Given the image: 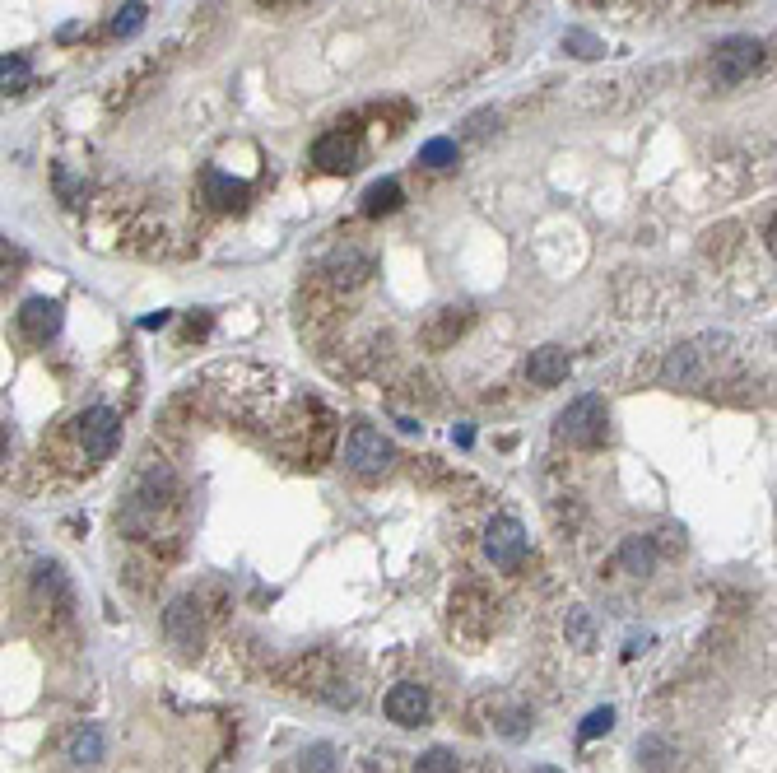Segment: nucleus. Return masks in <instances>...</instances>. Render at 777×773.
Instances as JSON below:
<instances>
[{"mask_svg": "<svg viewBox=\"0 0 777 773\" xmlns=\"http://www.w3.org/2000/svg\"><path fill=\"white\" fill-rule=\"evenodd\" d=\"M559 434L577 448H596L605 438V406L601 396H577L573 406L559 415Z\"/></svg>", "mask_w": 777, "mask_h": 773, "instance_id": "f257e3e1", "label": "nucleus"}, {"mask_svg": "<svg viewBox=\"0 0 777 773\" xmlns=\"http://www.w3.org/2000/svg\"><path fill=\"white\" fill-rule=\"evenodd\" d=\"M345 462L354 475H382L391 466V443L377 434L373 424H354L345 443Z\"/></svg>", "mask_w": 777, "mask_h": 773, "instance_id": "f03ea898", "label": "nucleus"}, {"mask_svg": "<svg viewBox=\"0 0 777 773\" xmlns=\"http://www.w3.org/2000/svg\"><path fill=\"white\" fill-rule=\"evenodd\" d=\"M759 56H764V47L754 38H726L722 47H717V56H712V80L722 84V89L750 80L754 66H759Z\"/></svg>", "mask_w": 777, "mask_h": 773, "instance_id": "7ed1b4c3", "label": "nucleus"}, {"mask_svg": "<svg viewBox=\"0 0 777 773\" xmlns=\"http://www.w3.org/2000/svg\"><path fill=\"white\" fill-rule=\"evenodd\" d=\"M117 443H121V420L112 415L108 406H94V410H84V420H80V452L89 457V462H108L112 452H117Z\"/></svg>", "mask_w": 777, "mask_h": 773, "instance_id": "20e7f679", "label": "nucleus"}, {"mask_svg": "<svg viewBox=\"0 0 777 773\" xmlns=\"http://www.w3.org/2000/svg\"><path fill=\"white\" fill-rule=\"evenodd\" d=\"M484 550H489V559H494L498 569H517L526 559V531L522 522H512V517H498L494 527H489V536H484Z\"/></svg>", "mask_w": 777, "mask_h": 773, "instance_id": "39448f33", "label": "nucleus"}, {"mask_svg": "<svg viewBox=\"0 0 777 773\" xmlns=\"http://www.w3.org/2000/svg\"><path fill=\"white\" fill-rule=\"evenodd\" d=\"M163 634L173 638V648L182 652H196L201 648V615H196V601H173L168 611H163Z\"/></svg>", "mask_w": 777, "mask_h": 773, "instance_id": "423d86ee", "label": "nucleus"}, {"mask_svg": "<svg viewBox=\"0 0 777 773\" xmlns=\"http://www.w3.org/2000/svg\"><path fill=\"white\" fill-rule=\"evenodd\" d=\"M387 718L396 727H419V722L429 718V690L424 685H396L387 694Z\"/></svg>", "mask_w": 777, "mask_h": 773, "instance_id": "0eeeda50", "label": "nucleus"}, {"mask_svg": "<svg viewBox=\"0 0 777 773\" xmlns=\"http://www.w3.org/2000/svg\"><path fill=\"white\" fill-rule=\"evenodd\" d=\"M354 159H359V145H354L345 131H331V136H322L312 145V163H317L322 173H349Z\"/></svg>", "mask_w": 777, "mask_h": 773, "instance_id": "6e6552de", "label": "nucleus"}, {"mask_svg": "<svg viewBox=\"0 0 777 773\" xmlns=\"http://www.w3.org/2000/svg\"><path fill=\"white\" fill-rule=\"evenodd\" d=\"M19 331H24L28 340H52L56 331H61V308H56L52 299H28L24 312H19Z\"/></svg>", "mask_w": 777, "mask_h": 773, "instance_id": "1a4fd4ad", "label": "nucleus"}, {"mask_svg": "<svg viewBox=\"0 0 777 773\" xmlns=\"http://www.w3.org/2000/svg\"><path fill=\"white\" fill-rule=\"evenodd\" d=\"M526 373H531V382H540V387H554V382L568 378V350H559V345H540V350H531Z\"/></svg>", "mask_w": 777, "mask_h": 773, "instance_id": "9d476101", "label": "nucleus"}, {"mask_svg": "<svg viewBox=\"0 0 777 773\" xmlns=\"http://www.w3.org/2000/svg\"><path fill=\"white\" fill-rule=\"evenodd\" d=\"M401 205V182L396 177H387V182H373V187L363 191V215H391Z\"/></svg>", "mask_w": 777, "mask_h": 773, "instance_id": "9b49d317", "label": "nucleus"}, {"mask_svg": "<svg viewBox=\"0 0 777 773\" xmlns=\"http://www.w3.org/2000/svg\"><path fill=\"white\" fill-rule=\"evenodd\" d=\"M461 326H466V312L443 308V312H438V322L424 331V345H429V350H443V345H452V340L461 336Z\"/></svg>", "mask_w": 777, "mask_h": 773, "instance_id": "f8f14e48", "label": "nucleus"}, {"mask_svg": "<svg viewBox=\"0 0 777 773\" xmlns=\"http://www.w3.org/2000/svg\"><path fill=\"white\" fill-rule=\"evenodd\" d=\"M619 564H624V573H652V564H657V555H652V541H643V536H629L624 541V550H619Z\"/></svg>", "mask_w": 777, "mask_h": 773, "instance_id": "ddd939ff", "label": "nucleus"}, {"mask_svg": "<svg viewBox=\"0 0 777 773\" xmlns=\"http://www.w3.org/2000/svg\"><path fill=\"white\" fill-rule=\"evenodd\" d=\"M70 760L75 764H98L103 760V732H98V727H80L75 741H70Z\"/></svg>", "mask_w": 777, "mask_h": 773, "instance_id": "4468645a", "label": "nucleus"}, {"mask_svg": "<svg viewBox=\"0 0 777 773\" xmlns=\"http://www.w3.org/2000/svg\"><path fill=\"white\" fill-rule=\"evenodd\" d=\"M205 187H210V196H215L219 205H238L242 196H247V187H242V182H233V177H224L219 168H210V173H205Z\"/></svg>", "mask_w": 777, "mask_h": 773, "instance_id": "2eb2a0df", "label": "nucleus"}, {"mask_svg": "<svg viewBox=\"0 0 777 773\" xmlns=\"http://www.w3.org/2000/svg\"><path fill=\"white\" fill-rule=\"evenodd\" d=\"M563 47H568L573 56H587V61L605 52L601 38H596V33H587V28H568V33H563Z\"/></svg>", "mask_w": 777, "mask_h": 773, "instance_id": "dca6fc26", "label": "nucleus"}, {"mask_svg": "<svg viewBox=\"0 0 777 773\" xmlns=\"http://www.w3.org/2000/svg\"><path fill=\"white\" fill-rule=\"evenodd\" d=\"M419 163H429V168H447V163H456V140H429L424 150H419Z\"/></svg>", "mask_w": 777, "mask_h": 773, "instance_id": "f3484780", "label": "nucleus"}, {"mask_svg": "<svg viewBox=\"0 0 777 773\" xmlns=\"http://www.w3.org/2000/svg\"><path fill=\"white\" fill-rule=\"evenodd\" d=\"M610 727H615V708H591L587 718H582V741H596V736L601 732H610Z\"/></svg>", "mask_w": 777, "mask_h": 773, "instance_id": "a211bd4d", "label": "nucleus"}, {"mask_svg": "<svg viewBox=\"0 0 777 773\" xmlns=\"http://www.w3.org/2000/svg\"><path fill=\"white\" fill-rule=\"evenodd\" d=\"M415 773H456V755L452 750H429V755H419Z\"/></svg>", "mask_w": 777, "mask_h": 773, "instance_id": "6ab92c4d", "label": "nucleus"}, {"mask_svg": "<svg viewBox=\"0 0 777 773\" xmlns=\"http://www.w3.org/2000/svg\"><path fill=\"white\" fill-rule=\"evenodd\" d=\"M303 773H335V750L331 746H312L303 755Z\"/></svg>", "mask_w": 777, "mask_h": 773, "instance_id": "aec40b11", "label": "nucleus"}, {"mask_svg": "<svg viewBox=\"0 0 777 773\" xmlns=\"http://www.w3.org/2000/svg\"><path fill=\"white\" fill-rule=\"evenodd\" d=\"M498 732L508 736V741H522V736H526V732H531V722H526V713H522V708H512L508 718L498 722Z\"/></svg>", "mask_w": 777, "mask_h": 773, "instance_id": "412c9836", "label": "nucleus"}, {"mask_svg": "<svg viewBox=\"0 0 777 773\" xmlns=\"http://www.w3.org/2000/svg\"><path fill=\"white\" fill-rule=\"evenodd\" d=\"M24 75H28L24 56H5V94H19V84H24Z\"/></svg>", "mask_w": 777, "mask_h": 773, "instance_id": "4be33fe9", "label": "nucleus"}, {"mask_svg": "<svg viewBox=\"0 0 777 773\" xmlns=\"http://www.w3.org/2000/svg\"><path fill=\"white\" fill-rule=\"evenodd\" d=\"M140 24H145V10H140V5H126V10L117 14V38H131Z\"/></svg>", "mask_w": 777, "mask_h": 773, "instance_id": "5701e85b", "label": "nucleus"}, {"mask_svg": "<svg viewBox=\"0 0 777 773\" xmlns=\"http://www.w3.org/2000/svg\"><path fill=\"white\" fill-rule=\"evenodd\" d=\"M256 5H266V10H284V5H294V0H256Z\"/></svg>", "mask_w": 777, "mask_h": 773, "instance_id": "b1692460", "label": "nucleus"}, {"mask_svg": "<svg viewBox=\"0 0 777 773\" xmlns=\"http://www.w3.org/2000/svg\"><path fill=\"white\" fill-rule=\"evenodd\" d=\"M531 773H563V769H554V764H536Z\"/></svg>", "mask_w": 777, "mask_h": 773, "instance_id": "393cba45", "label": "nucleus"}, {"mask_svg": "<svg viewBox=\"0 0 777 773\" xmlns=\"http://www.w3.org/2000/svg\"><path fill=\"white\" fill-rule=\"evenodd\" d=\"M591 5H615V0H591Z\"/></svg>", "mask_w": 777, "mask_h": 773, "instance_id": "a878e982", "label": "nucleus"}, {"mask_svg": "<svg viewBox=\"0 0 777 773\" xmlns=\"http://www.w3.org/2000/svg\"><path fill=\"white\" fill-rule=\"evenodd\" d=\"M773 252H777V224H773Z\"/></svg>", "mask_w": 777, "mask_h": 773, "instance_id": "bb28decb", "label": "nucleus"}]
</instances>
